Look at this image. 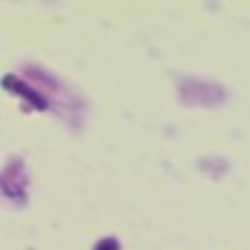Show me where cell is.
Listing matches in <instances>:
<instances>
[{"label": "cell", "instance_id": "cell-1", "mask_svg": "<svg viewBox=\"0 0 250 250\" xmlns=\"http://www.w3.org/2000/svg\"><path fill=\"white\" fill-rule=\"evenodd\" d=\"M225 88L210 80H200V78H180L178 80V100L183 105H203V108H215L225 100Z\"/></svg>", "mask_w": 250, "mask_h": 250}, {"label": "cell", "instance_id": "cell-2", "mask_svg": "<svg viewBox=\"0 0 250 250\" xmlns=\"http://www.w3.org/2000/svg\"><path fill=\"white\" fill-rule=\"evenodd\" d=\"M28 188H30V180L25 170V160L20 155H13L3 168V195L13 205L23 208L28 203Z\"/></svg>", "mask_w": 250, "mask_h": 250}, {"label": "cell", "instance_id": "cell-3", "mask_svg": "<svg viewBox=\"0 0 250 250\" xmlns=\"http://www.w3.org/2000/svg\"><path fill=\"white\" fill-rule=\"evenodd\" d=\"M3 88H5L8 93L18 95V98H23L28 105L35 108V110H48V108H50V100L40 93L33 83H28L25 78H20V75H5V78H3Z\"/></svg>", "mask_w": 250, "mask_h": 250}, {"label": "cell", "instance_id": "cell-4", "mask_svg": "<svg viewBox=\"0 0 250 250\" xmlns=\"http://www.w3.org/2000/svg\"><path fill=\"white\" fill-rule=\"evenodd\" d=\"M93 250H123V245H120V240H118V238L108 235V238H100V240L95 243V248H93Z\"/></svg>", "mask_w": 250, "mask_h": 250}]
</instances>
